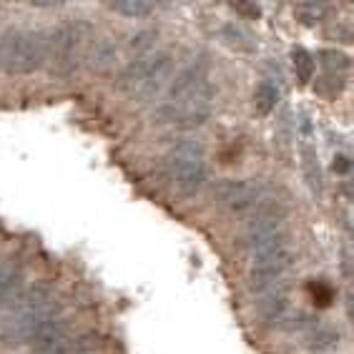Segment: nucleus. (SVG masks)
Listing matches in <instances>:
<instances>
[{
	"label": "nucleus",
	"mask_w": 354,
	"mask_h": 354,
	"mask_svg": "<svg viewBox=\"0 0 354 354\" xmlns=\"http://www.w3.org/2000/svg\"><path fill=\"white\" fill-rule=\"evenodd\" d=\"M212 106L214 83L209 75V63L194 61L174 78L153 116L158 123H169L181 131H194L201 129L212 118Z\"/></svg>",
	"instance_id": "f257e3e1"
},
{
	"label": "nucleus",
	"mask_w": 354,
	"mask_h": 354,
	"mask_svg": "<svg viewBox=\"0 0 354 354\" xmlns=\"http://www.w3.org/2000/svg\"><path fill=\"white\" fill-rule=\"evenodd\" d=\"M164 176L178 196H196L206 186V151L198 138H181L164 156Z\"/></svg>",
	"instance_id": "f03ea898"
},
{
	"label": "nucleus",
	"mask_w": 354,
	"mask_h": 354,
	"mask_svg": "<svg viewBox=\"0 0 354 354\" xmlns=\"http://www.w3.org/2000/svg\"><path fill=\"white\" fill-rule=\"evenodd\" d=\"M174 61L164 50H149V53L136 55L126 68L118 73L116 86L118 91L129 93L138 101H153L164 86L169 83Z\"/></svg>",
	"instance_id": "7ed1b4c3"
},
{
	"label": "nucleus",
	"mask_w": 354,
	"mask_h": 354,
	"mask_svg": "<svg viewBox=\"0 0 354 354\" xmlns=\"http://www.w3.org/2000/svg\"><path fill=\"white\" fill-rule=\"evenodd\" d=\"M48 61V38L41 30H10L0 35V71L8 75H30Z\"/></svg>",
	"instance_id": "20e7f679"
},
{
	"label": "nucleus",
	"mask_w": 354,
	"mask_h": 354,
	"mask_svg": "<svg viewBox=\"0 0 354 354\" xmlns=\"http://www.w3.org/2000/svg\"><path fill=\"white\" fill-rule=\"evenodd\" d=\"M297 264V252L292 249V244L277 246L269 249L264 254H254L249 272H246V286L254 297L264 294L266 289H272L277 284H284V277L292 272V266Z\"/></svg>",
	"instance_id": "39448f33"
},
{
	"label": "nucleus",
	"mask_w": 354,
	"mask_h": 354,
	"mask_svg": "<svg viewBox=\"0 0 354 354\" xmlns=\"http://www.w3.org/2000/svg\"><path fill=\"white\" fill-rule=\"evenodd\" d=\"M212 194L221 209L234 214H246L269 191L264 186L254 184V181H244V178H221V181L214 184Z\"/></svg>",
	"instance_id": "423d86ee"
},
{
	"label": "nucleus",
	"mask_w": 354,
	"mask_h": 354,
	"mask_svg": "<svg viewBox=\"0 0 354 354\" xmlns=\"http://www.w3.org/2000/svg\"><path fill=\"white\" fill-rule=\"evenodd\" d=\"M48 38V61L53 63L55 75H71L78 66V48H81V30L75 26H61Z\"/></svg>",
	"instance_id": "0eeeda50"
},
{
	"label": "nucleus",
	"mask_w": 354,
	"mask_h": 354,
	"mask_svg": "<svg viewBox=\"0 0 354 354\" xmlns=\"http://www.w3.org/2000/svg\"><path fill=\"white\" fill-rule=\"evenodd\" d=\"M55 304V286L50 281H35L28 289L18 292L8 307L6 319H13V317H23V314H33L41 312V309Z\"/></svg>",
	"instance_id": "6e6552de"
},
{
	"label": "nucleus",
	"mask_w": 354,
	"mask_h": 354,
	"mask_svg": "<svg viewBox=\"0 0 354 354\" xmlns=\"http://www.w3.org/2000/svg\"><path fill=\"white\" fill-rule=\"evenodd\" d=\"M257 314L266 324L281 327L289 317V289L284 284H277L272 289H266L264 294H259L257 297Z\"/></svg>",
	"instance_id": "1a4fd4ad"
},
{
	"label": "nucleus",
	"mask_w": 354,
	"mask_h": 354,
	"mask_svg": "<svg viewBox=\"0 0 354 354\" xmlns=\"http://www.w3.org/2000/svg\"><path fill=\"white\" fill-rule=\"evenodd\" d=\"M23 284V266L21 261H0V307H6L8 301H13V297L21 292Z\"/></svg>",
	"instance_id": "9d476101"
},
{
	"label": "nucleus",
	"mask_w": 354,
	"mask_h": 354,
	"mask_svg": "<svg viewBox=\"0 0 354 354\" xmlns=\"http://www.w3.org/2000/svg\"><path fill=\"white\" fill-rule=\"evenodd\" d=\"M218 35H221V41L232 48V50H239V53H254L252 38H249V33H246L244 28H239L236 23H224L221 30H218Z\"/></svg>",
	"instance_id": "9b49d317"
},
{
	"label": "nucleus",
	"mask_w": 354,
	"mask_h": 354,
	"mask_svg": "<svg viewBox=\"0 0 354 354\" xmlns=\"http://www.w3.org/2000/svg\"><path fill=\"white\" fill-rule=\"evenodd\" d=\"M277 103H279V88L272 81H261L257 86V91H254V109H257V113L269 116L277 109Z\"/></svg>",
	"instance_id": "f8f14e48"
},
{
	"label": "nucleus",
	"mask_w": 354,
	"mask_h": 354,
	"mask_svg": "<svg viewBox=\"0 0 354 354\" xmlns=\"http://www.w3.org/2000/svg\"><path fill=\"white\" fill-rule=\"evenodd\" d=\"M109 8L113 13L123 15V18H131V21H141V18H149L153 13V6L146 0H116Z\"/></svg>",
	"instance_id": "ddd939ff"
},
{
	"label": "nucleus",
	"mask_w": 354,
	"mask_h": 354,
	"mask_svg": "<svg viewBox=\"0 0 354 354\" xmlns=\"http://www.w3.org/2000/svg\"><path fill=\"white\" fill-rule=\"evenodd\" d=\"M292 66H294V73H297V81L299 83H309L314 78V68H317V63H314V55L309 53L307 48L297 46L292 50Z\"/></svg>",
	"instance_id": "4468645a"
},
{
	"label": "nucleus",
	"mask_w": 354,
	"mask_h": 354,
	"mask_svg": "<svg viewBox=\"0 0 354 354\" xmlns=\"http://www.w3.org/2000/svg\"><path fill=\"white\" fill-rule=\"evenodd\" d=\"M116 55H118V48L109 41V38H101V41L93 46V55H91V66L95 71H106L111 68L113 63H116Z\"/></svg>",
	"instance_id": "2eb2a0df"
},
{
	"label": "nucleus",
	"mask_w": 354,
	"mask_h": 354,
	"mask_svg": "<svg viewBox=\"0 0 354 354\" xmlns=\"http://www.w3.org/2000/svg\"><path fill=\"white\" fill-rule=\"evenodd\" d=\"M334 344H339V332L337 329L312 327V332H309V349L324 352V349H332Z\"/></svg>",
	"instance_id": "dca6fc26"
},
{
	"label": "nucleus",
	"mask_w": 354,
	"mask_h": 354,
	"mask_svg": "<svg viewBox=\"0 0 354 354\" xmlns=\"http://www.w3.org/2000/svg\"><path fill=\"white\" fill-rule=\"evenodd\" d=\"M301 158H304V171H307V178L312 184L314 191H322V174H319V164H317V156L309 146L301 149Z\"/></svg>",
	"instance_id": "f3484780"
},
{
	"label": "nucleus",
	"mask_w": 354,
	"mask_h": 354,
	"mask_svg": "<svg viewBox=\"0 0 354 354\" xmlns=\"http://www.w3.org/2000/svg\"><path fill=\"white\" fill-rule=\"evenodd\" d=\"M317 58H319L322 66L329 71H347L349 68V55L339 53V50H329V48H324V50L317 53Z\"/></svg>",
	"instance_id": "a211bd4d"
},
{
	"label": "nucleus",
	"mask_w": 354,
	"mask_h": 354,
	"mask_svg": "<svg viewBox=\"0 0 354 354\" xmlns=\"http://www.w3.org/2000/svg\"><path fill=\"white\" fill-rule=\"evenodd\" d=\"M309 294H312V299L317 307H332L334 301V289L332 284H327V281H314L312 286H309Z\"/></svg>",
	"instance_id": "6ab92c4d"
},
{
	"label": "nucleus",
	"mask_w": 354,
	"mask_h": 354,
	"mask_svg": "<svg viewBox=\"0 0 354 354\" xmlns=\"http://www.w3.org/2000/svg\"><path fill=\"white\" fill-rule=\"evenodd\" d=\"M153 41H156V30H138V33L131 35L129 48L136 55H143V53H149V50H151Z\"/></svg>",
	"instance_id": "aec40b11"
},
{
	"label": "nucleus",
	"mask_w": 354,
	"mask_h": 354,
	"mask_svg": "<svg viewBox=\"0 0 354 354\" xmlns=\"http://www.w3.org/2000/svg\"><path fill=\"white\" fill-rule=\"evenodd\" d=\"M294 13L299 15L301 23H307V26H314V23L322 21V15L327 13V8H324V6H314V3H304V6H297V8H294Z\"/></svg>",
	"instance_id": "412c9836"
},
{
	"label": "nucleus",
	"mask_w": 354,
	"mask_h": 354,
	"mask_svg": "<svg viewBox=\"0 0 354 354\" xmlns=\"http://www.w3.org/2000/svg\"><path fill=\"white\" fill-rule=\"evenodd\" d=\"M332 171L337 176H347L349 171H352V158H349L347 153H337L332 161Z\"/></svg>",
	"instance_id": "4be33fe9"
},
{
	"label": "nucleus",
	"mask_w": 354,
	"mask_h": 354,
	"mask_svg": "<svg viewBox=\"0 0 354 354\" xmlns=\"http://www.w3.org/2000/svg\"><path fill=\"white\" fill-rule=\"evenodd\" d=\"M239 13H246V15H254V18H259V6H234Z\"/></svg>",
	"instance_id": "5701e85b"
}]
</instances>
